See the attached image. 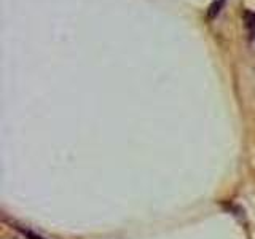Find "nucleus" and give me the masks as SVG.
Returning a JSON list of instances; mask_svg holds the SVG:
<instances>
[{"instance_id":"obj_1","label":"nucleus","mask_w":255,"mask_h":239,"mask_svg":"<svg viewBox=\"0 0 255 239\" xmlns=\"http://www.w3.org/2000/svg\"><path fill=\"white\" fill-rule=\"evenodd\" d=\"M223 2H225V0H219V2H214L211 5V8H209V18H215V16L220 13V8H222Z\"/></svg>"}]
</instances>
